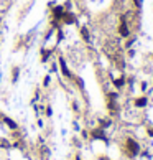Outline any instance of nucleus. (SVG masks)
Instances as JSON below:
<instances>
[{
    "mask_svg": "<svg viewBox=\"0 0 153 160\" xmlns=\"http://www.w3.org/2000/svg\"><path fill=\"white\" fill-rule=\"evenodd\" d=\"M120 35H122V36H128V35H130V31H128V28H127V25H125V20H123L122 18V25H120Z\"/></svg>",
    "mask_w": 153,
    "mask_h": 160,
    "instance_id": "nucleus-1",
    "label": "nucleus"
},
{
    "mask_svg": "<svg viewBox=\"0 0 153 160\" xmlns=\"http://www.w3.org/2000/svg\"><path fill=\"white\" fill-rule=\"evenodd\" d=\"M128 147H130L132 154H137V152H138V145H137V142H134V140H128Z\"/></svg>",
    "mask_w": 153,
    "mask_h": 160,
    "instance_id": "nucleus-2",
    "label": "nucleus"
},
{
    "mask_svg": "<svg viewBox=\"0 0 153 160\" xmlns=\"http://www.w3.org/2000/svg\"><path fill=\"white\" fill-rule=\"evenodd\" d=\"M59 63H61V68H63V75L64 76H69V69L66 68V63H64V58L59 60Z\"/></svg>",
    "mask_w": 153,
    "mask_h": 160,
    "instance_id": "nucleus-3",
    "label": "nucleus"
},
{
    "mask_svg": "<svg viewBox=\"0 0 153 160\" xmlns=\"http://www.w3.org/2000/svg\"><path fill=\"white\" fill-rule=\"evenodd\" d=\"M92 137H96V139H104V140H106V135L102 134V130H96V132H92Z\"/></svg>",
    "mask_w": 153,
    "mask_h": 160,
    "instance_id": "nucleus-4",
    "label": "nucleus"
},
{
    "mask_svg": "<svg viewBox=\"0 0 153 160\" xmlns=\"http://www.w3.org/2000/svg\"><path fill=\"white\" fill-rule=\"evenodd\" d=\"M63 20H64V22H68V23H74V18L71 17V13H64Z\"/></svg>",
    "mask_w": 153,
    "mask_h": 160,
    "instance_id": "nucleus-5",
    "label": "nucleus"
},
{
    "mask_svg": "<svg viewBox=\"0 0 153 160\" xmlns=\"http://www.w3.org/2000/svg\"><path fill=\"white\" fill-rule=\"evenodd\" d=\"M81 35H82V38L86 40V42H89V33H87L86 28H81Z\"/></svg>",
    "mask_w": 153,
    "mask_h": 160,
    "instance_id": "nucleus-6",
    "label": "nucleus"
},
{
    "mask_svg": "<svg viewBox=\"0 0 153 160\" xmlns=\"http://www.w3.org/2000/svg\"><path fill=\"white\" fill-rule=\"evenodd\" d=\"M137 106H138V107H142V106H145L147 104V99H145V97H140V99H137V102H135Z\"/></svg>",
    "mask_w": 153,
    "mask_h": 160,
    "instance_id": "nucleus-7",
    "label": "nucleus"
},
{
    "mask_svg": "<svg viewBox=\"0 0 153 160\" xmlns=\"http://www.w3.org/2000/svg\"><path fill=\"white\" fill-rule=\"evenodd\" d=\"M54 17H56V18H59V17H61V7H58V9L54 10Z\"/></svg>",
    "mask_w": 153,
    "mask_h": 160,
    "instance_id": "nucleus-8",
    "label": "nucleus"
},
{
    "mask_svg": "<svg viewBox=\"0 0 153 160\" xmlns=\"http://www.w3.org/2000/svg\"><path fill=\"white\" fill-rule=\"evenodd\" d=\"M5 121H7V124H9V125L12 127V129H15V127H17V124H15V122H12L10 119H5Z\"/></svg>",
    "mask_w": 153,
    "mask_h": 160,
    "instance_id": "nucleus-9",
    "label": "nucleus"
},
{
    "mask_svg": "<svg viewBox=\"0 0 153 160\" xmlns=\"http://www.w3.org/2000/svg\"><path fill=\"white\" fill-rule=\"evenodd\" d=\"M115 84H117V86H122V84H123V79L120 78V79H117V81H115Z\"/></svg>",
    "mask_w": 153,
    "mask_h": 160,
    "instance_id": "nucleus-10",
    "label": "nucleus"
},
{
    "mask_svg": "<svg viewBox=\"0 0 153 160\" xmlns=\"http://www.w3.org/2000/svg\"><path fill=\"white\" fill-rule=\"evenodd\" d=\"M17 76H18V69H15V73H13V81H17Z\"/></svg>",
    "mask_w": 153,
    "mask_h": 160,
    "instance_id": "nucleus-11",
    "label": "nucleus"
},
{
    "mask_svg": "<svg viewBox=\"0 0 153 160\" xmlns=\"http://www.w3.org/2000/svg\"><path fill=\"white\" fill-rule=\"evenodd\" d=\"M134 2H135V5H137V7H140V3H142L140 0H134Z\"/></svg>",
    "mask_w": 153,
    "mask_h": 160,
    "instance_id": "nucleus-12",
    "label": "nucleus"
}]
</instances>
